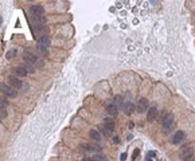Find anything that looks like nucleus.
<instances>
[{
	"label": "nucleus",
	"instance_id": "5701e85b",
	"mask_svg": "<svg viewBox=\"0 0 195 161\" xmlns=\"http://www.w3.org/2000/svg\"><path fill=\"white\" fill-rule=\"evenodd\" d=\"M82 161H97V160L92 156V157H84V158H82Z\"/></svg>",
	"mask_w": 195,
	"mask_h": 161
},
{
	"label": "nucleus",
	"instance_id": "7ed1b4c3",
	"mask_svg": "<svg viewBox=\"0 0 195 161\" xmlns=\"http://www.w3.org/2000/svg\"><path fill=\"white\" fill-rule=\"evenodd\" d=\"M194 149H192V146H190V145H186V146H183L180 149V152H179V157H180L182 161H190L192 157H194Z\"/></svg>",
	"mask_w": 195,
	"mask_h": 161
},
{
	"label": "nucleus",
	"instance_id": "a211bd4d",
	"mask_svg": "<svg viewBox=\"0 0 195 161\" xmlns=\"http://www.w3.org/2000/svg\"><path fill=\"white\" fill-rule=\"evenodd\" d=\"M124 102H125V101L122 99V97H121V95H116V97H115V103H116L117 106H119V108H122V105H124Z\"/></svg>",
	"mask_w": 195,
	"mask_h": 161
},
{
	"label": "nucleus",
	"instance_id": "f03ea898",
	"mask_svg": "<svg viewBox=\"0 0 195 161\" xmlns=\"http://www.w3.org/2000/svg\"><path fill=\"white\" fill-rule=\"evenodd\" d=\"M50 44H51V40H50L49 36L42 35L38 39V42H36V49L42 54H47V49L50 47Z\"/></svg>",
	"mask_w": 195,
	"mask_h": 161
},
{
	"label": "nucleus",
	"instance_id": "6e6552de",
	"mask_svg": "<svg viewBox=\"0 0 195 161\" xmlns=\"http://www.w3.org/2000/svg\"><path fill=\"white\" fill-rule=\"evenodd\" d=\"M30 14L32 16H43L45 15V7L42 4H35V6H31L30 8Z\"/></svg>",
	"mask_w": 195,
	"mask_h": 161
},
{
	"label": "nucleus",
	"instance_id": "dca6fc26",
	"mask_svg": "<svg viewBox=\"0 0 195 161\" xmlns=\"http://www.w3.org/2000/svg\"><path fill=\"white\" fill-rule=\"evenodd\" d=\"M80 148H81V151H84V152H98V151H101V148L100 146H92V145H87V144H81Z\"/></svg>",
	"mask_w": 195,
	"mask_h": 161
},
{
	"label": "nucleus",
	"instance_id": "ddd939ff",
	"mask_svg": "<svg viewBox=\"0 0 195 161\" xmlns=\"http://www.w3.org/2000/svg\"><path fill=\"white\" fill-rule=\"evenodd\" d=\"M121 109H122V112L125 113L127 116H131V114L133 113V110H135V105H133L131 101H125Z\"/></svg>",
	"mask_w": 195,
	"mask_h": 161
},
{
	"label": "nucleus",
	"instance_id": "f257e3e1",
	"mask_svg": "<svg viewBox=\"0 0 195 161\" xmlns=\"http://www.w3.org/2000/svg\"><path fill=\"white\" fill-rule=\"evenodd\" d=\"M23 59H24L28 65H31V66H35V67L43 66V60L41 59L38 55H35L34 53H31V51H24V53H23Z\"/></svg>",
	"mask_w": 195,
	"mask_h": 161
},
{
	"label": "nucleus",
	"instance_id": "393cba45",
	"mask_svg": "<svg viewBox=\"0 0 195 161\" xmlns=\"http://www.w3.org/2000/svg\"><path fill=\"white\" fill-rule=\"evenodd\" d=\"M137 154H139V149H135V152H133V158H135Z\"/></svg>",
	"mask_w": 195,
	"mask_h": 161
},
{
	"label": "nucleus",
	"instance_id": "6ab92c4d",
	"mask_svg": "<svg viewBox=\"0 0 195 161\" xmlns=\"http://www.w3.org/2000/svg\"><path fill=\"white\" fill-rule=\"evenodd\" d=\"M93 157L96 158L97 161H108V157H106L104 153H96Z\"/></svg>",
	"mask_w": 195,
	"mask_h": 161
},
{
	"label": "nucleus",
	"instance_id": "f3484780",
	"mask_svg": "<svg viewBox=\"0 0 195 161\" xmlns=\"http://www.w3.org/2000/svg\"><path fill=\"white\" fill-rule=\"evenodd\" d=\"M89 137H90L92 140H94V141H100V140H101V134H100V132L96 130V129L89 130Z\"/></svg>",
	"mask_w": 195,
	"mask_h": 161
},
{
	"label": "nucleus",
	"instance_id": "4be33fe9",
	"mask_svg": "<svg viewBox=\"0 0 195 161\" xmlns=\"http://www.w3.org/2000/svg\"><path fill=\"white\" fill-rule=\"evenodd\" d=\"M6 117H7V110H6V109H3V108H0V118L4 119Z\"/></svg>",
	"mask_w": 195,
	"mask_h": 161
},
{
	"label": "nucleus",
	"instance_id": "4468645a",
	"mask_svg": "<svg viewBox=\"0 0 195 161\" xmlns=\"http://www.w3.org/2000/svg\"><path fill=\"white\" fill-rule=\"evenodd\" d=\"M106 113L112 117H116L119 113V106L116 103H109V105H106Z\"/></svg>",
	"mask_w": 195,
	"mask_h": 161
},
{
	"label": "nucleus",
	"instance_id": "1a4fd4ad",
	"mask_svg": "<svg viewBox=\"0 0 195 161\" xmlns=\"http://www.w3.org/2000/svg\"><path fill=\"white\" fill-rule=\"evenodd\" d=\"M148 105H150V102L147 98H140L139 102H137V106H136V110L137 113H144V112H148Z\"/></svg>",
	"mask_w": 195,
	"mask_h": 161
},
{
	"label": "nucleus",
	"instance_id": "20e7f679",
	"mask_svg": "<svg viewBox=\"0 0 195 161\" xmlns=\"http://www.w3.org/2000/svg\"><path fill=\"white\" fill-rule=\"evenodd\" d=\"M174 124H175V119L174 116L171 113H167L166 116L163 117V122H161V128H163L164 132H170L172 128H174Z\"/></svg>",
	"mask_w": 195,
	"mask_h": 161
},
{
	"label": "nucleus",
	"instance_id": "bb28decb",
	"mask_svg": "<svg viewBox=\"0 0 195 161\" xmlns=\"http://www.w3.org/2000/svg\"><path fill=\"white\" fill-rule=\"evenodd\" d=\"M155 156V153L153 152H148V157H153Z\"/></svg>",
	"mask_w": 195,
	"mask_h": 161
},
{
	"label": "nucleus",
	"instance_id": "f8f14e48",
	"mask_svg": "<svg viewBox=\"0 0 195 161\" xmlns=\"http://www.w3.org/2000/svg\"><path fill=\"white\" fill-rule=\"evenodd\" d=\"M102 128L105 129V132H106V133H110V132H113V130H115V128H116L115 121H113V119L106 118L104 121V124H102Z\"/></svg>",
	"mask_w": 195,
	"mask_h": 161
},
{
	"label": "nucleus",
	"instance_id": "0eeeda50",
	"mask_svg": "<svg viewBox=\"0 0 195 161\" xmlns=\"http://www.w3.org/2000/svg\"><path fill=\"white\" fill-rule=\"evenodd\" d=\"M186 138V133L183 132V130H178V132H175L174 134H172V137H171V142L174 144V145H178V144L183 142Z\"/></svg>",
	"mask_w": 195,
	"mask_h": 161
},
{
	"label": "nucleus",
	"instance_id": "9d476101",
	"mask_svg": "<svg viewBox=\"0 0 195 161\" xmlns=\"http://www.w3.org/2000/svg\"><path fill=\"white\" fill-rule=\"evenodd\" d=\"M12 73H14L15 77H26L28 74V70L26 69V66H16L12 69Z\"/></svg>",
	"mask_w": 195,
	"mask_h": 161
},
{
	"label": "nucleus",
	"instance_id": "a878e982",
	"mask_svg": "<svg viewBox=\"0 0 195 161\" xmlns=\"http://www.w3.org/2000/svg\"><path fill=\"white\" fill-rule=\"evenodd\" d=\"M128 126H129V129H133V126H135V124H133L132 121H131V122H129V125H128Z\"/></svg>",
	"mask_w": 195,
	"mask_h": 161
},
{
	"label": "nucleus",
	"instance_id": "aec40b11",
	"mask_svg": "<svg viewBox=\"0 0 195 161\" xmlns=\"http://www.w3.org/2000/svg\"><path fill=\"white\" fill-rule=\"evenodd\" d=\"M16 54H17V50L16 49H12V50H10V51L7 53L6 58H7V59H11V58H12V56H15Z\"/></svg>",
	"mask_w": 195,
	"mask_h": 161
},
{
	"label": "nucleus",
	"instance_id": "39448f33",
	"mask_svg": "<svg viewBox=\"0 0 195 161\" xmlns=\"http://www.w3.org/2000/svg\"><path fill=\"white\" fill-rule=\"evenodd\" d=\"M0 90H1V93H3L6 97H10V98H15V97L17 95L16 90H15L14 87H11L10 85L3 83V82H1V85H0Z\"/></svg>",
	"mask_w": 195,
	"mask_h": 161
},
{
	"label": "nucleus",
	"instance_id": "423d86ee",
	"mask_svg": "<svg viewBox=\"0 0 195 161\" xmlns=\"http://www.w3.org/2000/svg\"><path fill=\"white\" fill-rule=\"evenodd\" d=\"M8 85H10L11 87H14L15 90H20V89H23V80H20L17 77H15V75H10L8 77Z\"/></svg>",
	"mask_w": 195,
	"mask_h": 161
},
{
	"label": "nucleus",
	"instance_id": "cd10ccee",
	"mask_svg": "<svg viewBox=\"0 0 195 161\" xmlns=\"http://www.w3.org/2000/svg\"><path fill=\"white\" fill-rule=\"evenodd\" d=\"M113 141H115V142H119V137H113Z\"/></svg>",
	"mask_w": 195,
	"mask_h": 161
},
{
	"label": "nucleus",
	"instance_id": "b1692460",
	"mask_svg": "<svg viewBox=\"0 0 195 161\" xmlns=\"http://www.w3.org/2000/svg\"><path fill=\"white\" fill-rule=\"evenodd\" d=\"M125 158H127V153H121V156H120V160L125 161Z\"/></svg>",
	"mask_w": 195,
	"mask_h": 161
},
{
	"label": "nucleus",
	"instance_id": "9b49d317",
	"mask_svg": "<svg viewBox=\"0 0 195 161\" xmlns=\"http://www.w3.org/2000/svg\"><path fill=\"white\" fill-rule=\"evenodd\" d=\"M157 118V109L155 106L148 109V112H147V121L148 122H153L155 119Z\"/></svg>",
	"mask_w": 195,
	"mask_h": 161
},
{
	"label": "nucleus",
	"instance_id": "2eb2a0df",
	"mask_svg": "<svg viewBox=\"0 0 195 161\" xmlns=\"http://www.w3.org/2000/svg\"><path fill=\"white\" fill-rule=\"evenodd\" d=\"M32 23H34V27H43L46 24V18L45 16H32Z\"/></svg>",
	"mask_w": 195,
	"mask_h": 161
},
{
	"label": "nucleus",
	"instance_id": "412c9836",
	"mask_svg": "<svg viewBox=\"0 0 195 161\" xmlns=\"http://www.w3.org/2000/svg\"><path fill=\"white\" fill-rule=\"evenodd\" d=\"M7 105H8V101L6 98H3V97H1V98H0V108L6 109V108H7Z\"/></svg>",
	"mask_w": 195,
	"mask_h": 161
}]
</instances>
